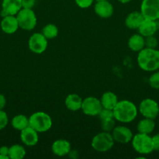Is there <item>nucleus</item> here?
Instances as JSON below:
<instances>
[{"mask_svg": "<svg viewBox=\"0 0 159 159\" xmlns=\"http://www.w3.org/2000/svg\"><path fill=\"white\" fill-rule=\"evenodd\" d=\"M137 64L140 69L148 72L159 70V50L144 48L138 52Z\"/></svg>", "mask_w": 159, "mask_h": 159, "instance_id": "nucleus-1", "label": "nucleus"}, {"mask_svg": "<svg viewBox=\"0 0 159 159\" xmlns=\"http://www.w3.org/2000/svg\"><path fill=\"white\" fill-rule=\"evenodd\" d=\"M113 114L115 120L123 124L131 123L137 118L138 108L129 100L118 101L113 109Z\"/></svg>", "mask_w": 159, "mask_h": 159, "instance_id": "nucleus-2", "label": "nucleus"}, {"mask_svg": "<svg viewBox=\"0 0 159 159\" xmlns=\"http://www.w3.org/2000/svg\"><path fill=\"white\" fill-rule=\"evenodd\" d=\"M29 126L38 133H45L52 126V120L45 112H36L29 117Z\"/></svg>", "mask_w": 159, "mask_h": 159, "instance_id": "nucleus-3", "label": "nucleus"}, {"mask_svg": "<svg viewBox=\"0 0 159 159\" xmlns=\"http://www.w3.org/2000/svg\"><path fill=\"white\" fill-rule=\"evenodd\" d=\"M131 142L134 150L140 155H149L154 152L152 138L150 134L137 133L133 135Z\"/></svg>", "mask_w": 159, "mask_h": 159, "instance_id": "nucleus-4", "label": "nucleus"}, {"mask_svg": "<svg viewBox=\"0 0 159 159\" xmlns=\"http://www.w3.org/2000/svg\"><path fill=\"white\" fill-rule=\"evenodd\" d=\"M115 141L111 132L104 131L95 135L91 141V147L98 152H106L114 145Z\"/></svg>", "mask_w": 159, "mask_h": 159, "instance_id": "nucleus-5", "label": "nucleus"}, {"mask_svg": "<svg viewBox=\"0 0 159 159\" xmlns=\"http://www.w3.org/2000/svg\"><path fill=\"white\" fill-rule=\"evenodd\" d=\"M16 16H17L20 28L24 30H32L37 25V16L32 9L22 8Z\"/></svg>", "mask_w": 159, "mask_h": 159, "instance_id": "nucleus-6", "label": "nucleus"}, {"mask_svg": "<svg viewBox=\"0 0 159 159\" xmlns=\"http://www.w3.org/2000/svg\"><path fill=\"white\" fill-rule=\"evenodd\" d=\"M138 111L143 117L155 120L159 115V105L154 99L147 98L140 102Z\"/></svg>", "mask_w": 159, "mask_h": 159, "instance_id": "nucleus-7", "label": "nucleus"}, {"mask_svg": "<svg viewBox=\"0 0 159 159\" xmlns=\"http://www.w3.org/2000/svg\"><path fill=\"white\" fill-rule=\"evenodd\" d=\"M28 48L34 54H42L48 48V39L41 33H34L28 40Z\"/></svg>", "mask_w": 159, "mask_h": 159, "instance_id": "nucleus-8", "label": "nucleus"}, {"mask_svg": "<svg viewBox=\"0 0 159 159\" xmlns=\"http://www.w3.org/2000/svg\"><path fill=\"white\" fill-rule=\"evenodd\" d=\"M140 12L145 19L159 20V0H142Z\"/></svg>", "mask_w": 159, "mask_h": 159, "instance_id": "nucleus-9", "label": "nucleus"}, {"mask_svg": "<svg viewBox=\"0 0 159 159\" xmlns=\"http://www.w3.org/2000/svg\"><path fill=\"white\" fill-rule=\"evenodd\" d=\"M102 109L103 107L100 99L94 96H89V97L83 99L81 110L87 116H98Z\"/></svg>", "mask_w": 159, "mask_h": 159, "instance_id": "nucleus-10", "label": "nucleus"}, {"mask_svg": "<svg viewBox=\"0 0 159 159\" xmlns=\"http://www.w3.org/2000/svg\"><path fill=\"white\" fill-rule=\"evenodd\" d=\"M112 135L115 142L119 144H127L132 139V132L125 126H115L112 131Z\"/></svg>", "mask_w": 159, "mask_h": 159, "instance_id": "nucleus-11", "label": "nucleus"}, {"mask_svg": "<svg viewBox=\"0 0 159 159\" xmlns=\"http://www.w3.org/2000/svg\"><path fill=\"white\" fill-rule=\"evenodd\" d=\"M95 14L100 18H110L114 12V7L108 0H101L97 1L94 7Z\"/></svg>", "mask_w": 159, "mask_h": 159, "instance_id": "nucleus-12", "label": "nucleus"}, {"mask_svg": "<svg viewBox=\"0 0 159 159\" xmlns=\"http://www.w3.org/2000/svg\"><path fill=\"white\" fill-rule=\"evenodd\" d=\"M22 9V0H2L1 16H17Z\"/></svg>", "mask_w": 159, "mask_h": 159, "instance_id": "nucleus-13", "label": "nucleus"}, {"mask_svg": "<svg viewBox=\"0 0 159 159\" xmlns=\"http://www.w3.org/2000/svg\"><path fill=\"white\" fill-rule=\"evenodd\" d=\"M159 30V20H153L144 19L140 26H139V34L143 37H147L153 36Z\"/></svg>", "mask_w": 159, "mask_h": 159, "instance_id": "nucleus-14", "label": "nucleus"}, {"mask_svg": "<svg viewBox=\"0 0 159 159\" xmlns=\"http://www.w3.org/2000/svg\"><path fill=\"white\" fill-rule=\"evenodd\" d=\"M20 140L22 143L28 147H33L36 145L39 141L38 132L28 126L20 131Z\"/></svg>", "mask_w": 159, "mask_h": 159, "instance_id": "nucleus-15", "label": "nucleus"}, {"mask_svg": "<svg viewBox=\"0 0 159 159\" xmlns=\"http://www.w3.org/2000/svg\"><path fill=\"white\" fill-rule=\"evenodd\" d=\"M1 29L5 34H12L17 31L20 28L18 21L16 16L8 15L2 17L1 23H0Z\"/></svg>", "mask_w": 159, "mask_h": 159, "instance_id": "nucleus-16", "label": "nucleus"}, {"mask_svg": "<svg viewBox=\"0 0 159 159\" xmlns=\"http://www.w3.org/2000/svg\"><path fill=\"white\" fill-rule=\"evenodd\" d=\"M71 151V144L67 140L59 139L53 142L51 152L58 157H63L69 155Z\"/></svg>", "mask_w": 159, "mask_h": 159, "instance_id": "nucleus-17", "label": "nucleus"}, {"mask_svg": "<svg viewBox=\"0 0 159 159\" xmlns=\"http://www.w3.org/2000/svg\"><path fill=\"white\" fill-rule=\"evenodd\" d=\"M144 17L142 13L138 11H134L128 14L125 20V24L126 27L131 30H138L139 26L144 20Z\"/></svg>", "mask_w": 159, "mask_h": 159, "instance_id": "nucleus-18", "label": "nucleus"}, {"mask_svg": "<svg viewBox=\"0 0 159 159\" xmlns=\"http://www.w3.org/2000/svg\"><path fill=\"white\" fill-rule=\"evenodd\" d=\"M83 99L76 93L69 94L65 99V105L70 111L76 112L81 110Z\"/></svg>", "mask_w": 159, "mask_h": 159, "instance_id": "nucleus-19", "label": "nucleus"}, {"mask_svg": "<svg viewBox=\"0 0 159 159\" xmlns=\"http://www.w3.org/2000/svg\"><path fill=\"white\" fill-rule=\"evenodd\" d=\"M128 47L131 51L139 52L145 48V37L140 34H135L129 37Z\"/></svg>", "mask_w": 159, "mask_h": 159, "instance_id": "nucleus-20", "label": "nucleus"}, {"mask_svg": "<svg viewBox=\"0 0 159 159\" xmlns=\"http://www.w3.org/2000/svg\"><path fill=\"white\" fill-rule=\"evenodd\" d=\"M100 101H101L103 108L113 110L116 104L118 103V96H116L115 93H112L111 91H108L103 93Z\"/></svg>", "mask_w": 159, "mask_h": 159, "instance_id": "nucleus-21", "label": "nucleus"}, {"mask_svg": "<svg viewBox=\"0 0 159 159\" xmlns=\"http://www.w3.org/2000/svg\"><path fill=\"white\" fill-rule=\"evenodd\" d=\"M137 128L138 133L151 134L154 130V128H155L154 120L143 117V120L139 121V123L137 124Z\"/></svg>", "mask_w": 159, "mask_h": 159, "instance_id": "nucleus-22", "label": "nucleus"}, {"mask_svg": "<svg viewBox=\"0 0 159 159\" xmlns=\"http://www.w3.org/2000/svg\"><path fill=\"white\" fill-rule=\"evenodd\" d=\"M11 124L15 130L21 131L29 126V118L23 114H18L12 118Z\"/></svg>", "mask_w": 159, "mask_h": 159, "instance_id": "nucleus-23", "label": "nucleus"}, {"mask_svg": "<svg viewBox=\"0 0 159 159\" xmlns=\"http://www.w3.org/2000/svg\"><path fill=\"white\" fill-rule=\"evenodd\" d=\"M26 155V150L20 144H13L9 147V157L11 159H22Z\"/></svg>", "mask_w": 159, "mask_h": 159, "instance_id": "nucleus-24", "label": "nucleus"}, {"mask_svg": "<svg viewBox=\"0 0 159 159\" xmlns=\"http://www.w3.org/2000/svg\"><path fill=\"white\" fill-rule=\"evenodd\" d=\"M41 34L48 40H51V39H54L57 37L58 34H59V29L55 24L49 23V24H47L44 26Z\"/></svg>", "mask_w": 159, "mask_h": 159, "instance_id": "nucleus-25", "label": "nucleus"}, {"mask_svg": "<svg viewBox=\"0 0 159 159\" xmlns=\"http://www.w3.org/2000/svg\"><path fill=\"white\" fill-rule=\"evenodd\" d=\"M115 118H108V119L102 120H101V128L104 131L112 132L114 127H115Z\"/></svg>", "mask_w": 159, "mask_h": 159, "instance_id": "nucleus-26", "label": "nucleus"}, {"mask_svg": "<svg viewBox=\"0 0 159 159\" xmlns=\"http://www.w3.org/2000/svg\"><path fill=\"white\" fill-rule=\"evenodd\" d=\"M148 83L152 89H159V70L153 71L148 79Z\"/></svg>", "mask_w": 159, "mask_h": 159, "instance_id": "nucleus-27", "label": "nucleus"}, {"mask_svg": "<svg viewBox=\"0 0 159 159\" xmlns=\"http://www.w3.org/2000/svg\"><path fill=\"white\" fill-rule=\"evenodd\" d=\"M158 45V40L154 35L145 37V48H157Z\"/></svg>", "mask_w": 159, "mask_h": 159, "instance_id": "nucleus-28", "label": "nucleus"}, {"mask_svg": "<svg viewBox=\"0 0 159 159\" xmlns=\"http://www.w3.org/2000/svg\"><path fill=\"white\" fill-rule=\"evenodd\" d=\"M98 117H99L100 120L108 119V118H115L114 117L113 110L103 108L102 110H101V111L100 112L99 114H98Z\"/></svg>", "mask_w": 159, "mask_h": 159, "instance_id": "nucleus-29", "label": "nucleus"}, {"mask_svg": "<svg viewBox=\"0 0 159 159\" xmlns=\"http://www.w3.org/2000/svg\"><path fill=\"white\" fill-rule=\"evenodd\" d=\"M8 123H9V118L7 113L4 110H0V130L6 128V126L8 125Z\"/></svg>", "mask_w": 159, "mask_h": 159, "instance_id": "nucleus-30", "label": "nucleus"}, {"mask_svg": "<svg viewBox=\"0 0 159 159\" xmlns=\"http://www.w3.org/2000/svg\"><path fill=\"white\" fill-rule=\"evenodd\" d=\"M94 1V0H75V2L78 7L81 9H87L92 6Z\"/></svg>", "mask_w": 159, "mask_h": 159, "instance_id": "nucleus-31", "label": "nucleus"}, {"mask_svg": "<svg viewBox=\"0 0 159 159\" xmlns=\"http://www.w3.org/2000/svg\"><path fill=\"white\" fill-rule=\"evenodd\" d=\"M36 4V0H22V8L33 9Z\"/></svg>", "mask_w": 159, "mask_h": 159, "instance_id": "nucleus-32", "label": "nucleus"}, {"mask_svg": "<svg viewBox=\"0 0 159 159\" xmlns=\"http://www.w3.org/2000/svg\"><path fill=\"white\" fill-rule=\"evenodd\" d=\"M151 138H152L154 151H159V133L154 134V136L151 137Z\"/></svg>", "mask_w": 159, "mask_h": 159, "instance_id": "nucleus-33", "label": "nucleus"}, {"mask_svg": "<svg viewBox=\"0 0 159 159\" xmlns=\"http://www.w3.org/2000/svg\"><path fill=\"white\" fill-rule=\"evenodd\" d=\"M6 104V99L4 95L0 93V110H3Z\"/></svg>", "mask_w": 159, "mask_h": 159, "instance_id": "nucleus-34", "label": "nucleus"}, {"mask_svg": "<svg viewBox=\"0 0 159 159\" xmlns=\"http://www.w3.org/2000/svg\"><path fill=\"white\" fill-rule=\"evenodd\" d=\"M9 148H8L7 146H2V147H0V154H1V155L9 156Z\"/></svg>", "mask_w": 159, "mask_h": 159, "instance_id": "nucleus-35", "label": "nucleus"}, {"mask_svg": "<svg viewBox=\"0 0 159 159\" xmlns=\"http://www.w3.org/2000/svg\"><path fill=\"white\" fill-rule=\"evenodd\" d=\"M118 2H119L122 4H126V3H129V2H131L132 0H117Z\"/></svg>", "mask_w": 159, "mask_h": 159, "instance_id": "nucleus-36", "label": "nucleus"}, {"mask_svg": "<svg viewBox=\"0 0 159 159\" xmlns=\"http://www.w3.org/2000/svg\"><path fill=\"white\" fill-rule=\"evenodd\" d=\"M9 156H6V155H1L0 154V159H9Z\"/></svg>", "mask_w": 159, "mask_h": 159, "instance_id": "nucleus-37", "label": "nucleus"}, {"mask_svg": "<svg viewBox=\"0 0 159 159\" xmlns=\"http://www.w3.org/2000/svg\"><path fill=\"white\" fill-rule=\"evenodd\" d=\"M95 1H101V0H95Z\"/></svg>", "mask_w": 159, "mask_h": 159, "instance_id": "nucleus-38", "label": "nucleus"}]
</instances>
